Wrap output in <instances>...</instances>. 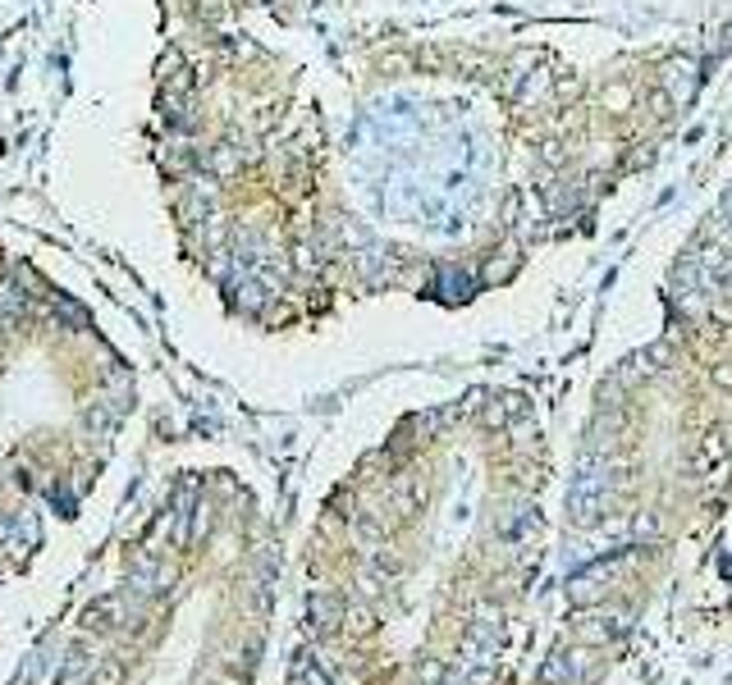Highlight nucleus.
Listing matches in <instances>:
<instances>
[{"label":"nucleus","mask_w":732,"mask_h":685,"mask_svg":"<svg viewBox=\"0 0 732 685\" xmlns=\"http://www.w3.org/2000/svg\"><path fill=\"white\" fill-rule=\"evenodd\" d=\"M124 622V598H101V603H92V608L83 613V626L88 631H114V626H120Z\"/></svg>","instance_id":"7ed1b4c3"},{"label":"nucleus","mask_w":732,"mask_h":685,"mask_svg":"<svg viewBox=\"0 0 732 685\" xmlns=\"http://www.w3.org/2000/svg\"><path fill=\"white\" fill-rule=\"evenodd\" d=\"M627 101H632V92H627V88H609V105H613V110L627 105Z\"/></svg>","instance_id":"39448f33"},{"label":"nucleus","mask_w":732,"mask_h":685,"mask_svg":"<svg viewBox=\"0 0 732 685\" xmlns=\"http://www.w3.org/2000/svg\"><path fill=\"white\" fill-rule=\"evenodd\" d=\"M696 64L691 60H673L669 69H664V88H669V101H691V92H696V73H691Z\"/></svg>","instance_id":"f03ea898"},{"label":"nucleus","mask_w":732,"mask_h":685,"mask_svg":"<svg viewBox=\"0 0 732 685\" xmlns=\"http://www.w3.org/2000/svg\"><path fill=\"white\" fill-rule=\"evenodd\" d=\"M343 598H334V594H312V603H307V626H312L316 635H334L339 626H343Z\"/></svg>","instance_id":"f257e3e1"},{"label":"nucleus","mask_w":732,"mask_h":685,"mask_svg":"<svg viewBox=\"0 0 732 685\" xmlns=\"http://www.w3.org/2000/svg\"><path fill=\"white\" fill-rule=\"evenodd\" d=\"M289 685H330V676H325V672H321L312 658L302 654V658L293 663V681H289Z\"/></svg>","instance_id":"20e7f679"},{"label":"nucleus","mask_w":732,"mask_h":685,"mask_svg":"<svg viewBox=\"0 0 732 685\" xmlns=\"http://www.w3.org/2000/svg\"><path fill=\"white\" fill-rule=\"evenodd\" d=\"M719 220H723V224H728V229H732V192H728V196H723V206H719Z\"/></svg>","instance_id":"423d86ee"}]
</instances>
